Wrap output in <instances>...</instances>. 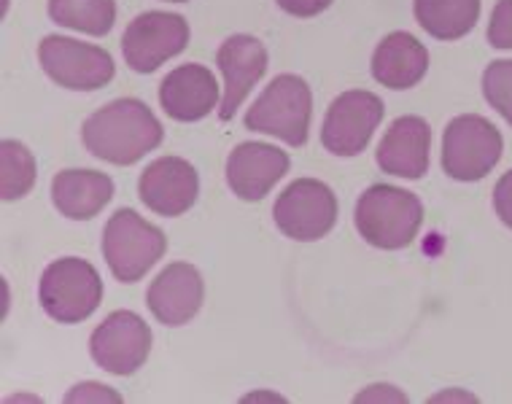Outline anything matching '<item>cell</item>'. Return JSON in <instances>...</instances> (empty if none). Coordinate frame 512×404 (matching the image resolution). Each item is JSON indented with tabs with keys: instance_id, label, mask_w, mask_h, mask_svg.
<instances>
[{
	"instance_id": "obj_1",
	"label": "cell",
	"mask_w": 512,
	"mask_h": 404,
	"mask_svg": "<svg viewBox=\"0 0 512 404\" xmlns=\"http://www.w3.org/2000/svg\"><path fill=\"white\" fill-rule=\"evenodd\" d=\"M162 124L138 97H119L89 116L81 138L92 157L111 165H135L162 143Z\"/></svg>"
},
{
	"instance_id": "obj_2",
	"label": "cell",
	"mask_w": 512,
	"mask_h": 404,
	"mask_svg": "<svg viewBox=\"0 0 512 404\" xmlns=\"http://www.w3.org/2000/svg\"><path fill=\"white\" fill-rule=\"evenodd\" d=\"M356 229L370 246L397 251L410 246L424 221V205L407 189L375 184L356 202Z\"/></svg>"
},
{
	"instance_id": "obj_3",
	"label": "cell",
	"mask_w": 512,
	"mask_h": 404,
	"mask_svg": "<svg viewBox=\"0 0 512 404\" xmlns=\"http://www.w3.org/2000/svg\"><path fill=\"white\" fill-rule=\"evenodd\" d=\"M310 114H313V95H310L308 81L294 73H283V76H275L265 92L256 97L254 106L248 108L246 127L275 135L289 146H305Z\"/></svg>"
},
{
	"instance_id": "obj_4",
	"label": "cell",
	"mask_w": 512,
	"mask_h": 404,
	"mask_svg": "<svg viewBox=\"0 0 512 404\" xmlns=\"http://www.w3.org/2000/svg\"><path fill=\"white\" fill-rule=\"evenodd\" d=\"M168 251L165 232L138 216L133 208H119L103 232V256L116 281L135 283Z\"/></svg>"
},
{
	"instance_id": "obj_5",
	"label": "cell",
	"mask_w": 512,
	"mask_h": 404,
	"mask_svg": "<svg viewBox=\"0 0 512 404\" xmlns=\"http://www.w3.org/2000/svg\"><path fill=\"white\" fill-rule=\"evenodd\" d=\"M38 299L46 316L54 321L81 324L103 302V281L89 262L65 256L46 267L44 278L38 283Z\"/></svg>"
},
{
	"instance_id": "obj_6",
	"label": "cell",
	"mask_w": 512,
	"mask_h": 404,
	"mask_svg": "<svg viewBox=\"0 0 512 404\" xmlns=\"http://www.w3.org/2000/svg\"><path fill=\"white\" fill-rule=\"evenodd\" d=\"M502 132L486 116H456L442 135V170L456 181H480L502 159Z\"/></svg>"
},
{
	"instance_id": "obj_7",
	"label": "cell",
	"mask_w": 512,
	"mask_h": 404,
	"mask_svg": "<svg viewBox=\"0 0 512 404\" xmlns=\"http://www.w3.org/2000/svg\"><path fill=\"white\" fill-rule=\"evenodd\" d=\"M273 216L286 238L313 243L329 235L335 227L337 197L324 181L297 178L275 200Z\"/></svg>"
},
{
	"instance_id": "obj_8",
	"label": "cell",
	"mask_w": 512,
	"mask_h": 404,
	"mask_svg": "<svg viewBox=\"0 0 512 404\" xmlns=\"http://www.w3.org/2000/svg\"><path fill=\"white\" fill-rule=\"evenodd\" d=\"M38 60L54 84L76 92H92L114 79V57L100 46L79 44L73 38L46 36L38 46Z\"/></svg>"
},
{
	"instance_id": "obj_9",
	"label": "cell",
	"mask_w": 512,
	"mask_h": 404,
	"mask_svg": "<svg viewBox=\"0 0 512 404\" xmlns=\"http://www.w3.org/2000/svg\"><path fill=\"white\" fill-rule=\"evenodd\" d=\"M189 44V22L181 14L146 11L124 30V62L135 73H154L170 57L181 54Z\"/></svg>"
},
{
	"instance_id": "obj_10",
	"label": "cell",
	"mask_w": 512,
	"mask_h": 404,
	"mask_svg": "<svg viewBox=\"0 0 512 404\" xmlns=\"http://www.w3.org/2000/svg\"><path fill=\"white\" fill-rule=\"evenodd\" d=\"M383 100L367 89H351L332 100L324 119L321 143L335 157H356L367 149L372 132L383 119Z\"/></svg>"
},
{
	"instance_id": "obj_11",
	"label": "cell",
	"mask_w": 512,
	"mask_h": 404,
	"mask_svg": "<svg viewBox=\"0 0 512 404\" xmlns=\"http://www.w3.org/2000/svg\"><path fill=\"white\" fill-rule=\"evenodd\" d=\"M89 351L111 375H133L151 353V329L133 310H116L92 332Z\"/></svg>"
},
{
	"instance_id": "obj_12",
	"label": "cell",
	"mask_w": 512,
	"mask_h": 404,
	"mask_svg": "<svg viewBox=\"0 0 512 404\" xmlns=\"http://www.w3.org/2000/svg\"><path fill=\"white\" fill-rule=\"evenodd\" d=\"M197 192H200L197 170L181 157L154 159L138 181V194L146 202V208L165 219L189 211L195 205Z\"/></svg>"
},
{
	"instance_id": "obj_13",
	"label": "cell",
	"mask_w": 512,
	"mask_h": 404,
	"mask_svg": "<svg viewBox=\"0 0 512 404\" xmlns=\"http://www.w3.org/2000/svg\"><path fill=\"white\" fill-rule=\"evenodd\" d=\"M221 76H224V97H221V122H230L235 111L243 106L248 92L267 71V49L254 36H232L219 46L216 54Z\"/></svg>"
},
{
	"instance_id": "obj_14",
	"label": "cell",
	"mask_w": 512,
	"mask_h": 404,
	"mask_svg": "<svg viewBox=\"0 0 512 404\" xmlns=\"http://www.w3.org/2000/svg\"><path fill=\"white\" fill-rule=\"evenodd\" d=\"M205 283L203 275L197 273V267L186 262L168 264L162 273L154 278L146 302L159 324L165 326H184L197 316V310L203 308Z\"/></svg>"
},
{
	"instance_id": "obj_15",
	"label": "cell",
	"mask_w": 512,
	"mask_h": 404,
	"mask_svg": "<svg viewBox=\"0 0 512 404\" xmlns=\"http://www.w3.org/2000/svg\"><path fill=\"white\" fill-rule=\"evenodd\" d=\"M289 173V154L270 143H240L227 159V184L240 200L256 202Z\"/></svg>"
},
{
	"instance_id": "obj_16",
	"label": "cell",
	"mask_w": 512,
	"mask_h": 404,
	"mask_svg": "<svg viewBox=\"0 0 512 404\" xmlns=\"http://www.w3.org/2000/svg\"><path fill=\"white\" fill-rule=\"evenodd\" d=\"M432 130L421 116H399L378 146V165L383 173L418 181L429 170Z\"/></svg>"
},
{
	"instance_id": "obj_17",
	"label": "cell",
	"mask_w": 512,
	"mask_h": 404,
	"mask_svg": "<svg viewBox=\"0 0 512 404\" xmlns=\"http://www.w3.org/2000/svg\"><path fill=\"white\" fill-rule=\"evenodd\" d=\"M219 100V84L205 65H181L159 84V103L176 122H200Z\"/></svg>"
},
{
	"instance_id": "obj_18",
	"label": "cell",
	"mask_w": 512,
	"mask_h": 404,
	"mask_svg": "<svg viewBox=\"0 0 512 404\" xmlns=\"http://www.w3.org/2000/svg\"><path fill=\"white\" fill-rule=\"evenodd\" d=\"M429 71L426 46L410 33H389L372 54V76L389 89H410Z\"/></svg>"
},
{
	"instance_id": "obj_19",
	"label": "cell",
	"mask_w": 512,
	"mask_h": 404,
	"mask_svg": "<svg viewBox=\"0 0 512 404\" xmlns=\"http://www.w3.org/2000/svg\"><path fill=\"white\" fill-rule=\"evenodd\" d=\"M114 197V181L98 170H62L52 181L54 208L73 221L98 216Z\"/></svg>"
},
{
	"instance_id": "obj_20",
	"label": "cell",
	"mask_w": 512,
	"mask_h": 404,
	"mask_svg": "<svg viewBox=\"0 0 512 404\" xmlns=\"http://www.w3.org/2000/svg\"><path fill=\"white\" fill-rule=\"evenodd\" d=\"M415 19L437 41H459L477 25L480 0H415Z\"/></svg>"
},
{
	"instance_id": "obj_21",
	"label": "cell",
	"mask_w": 512,
	"mask_h": 404,
	"mask_svg": "<svg viewBox=\"0 0 512 404\" xmlns=\"http://www.w3.org/2000/svg\"><path fill=\"white\" fill-rule=\"evenodd\" d=\"M49 17L87 36H106L116 22L114 0H49Z\"/></svg>"
},
{
	"instance_id": "obj_22",
	"label": "cell",
	"mask_w": 512,
	"mask_h": 404,
	"mask_svg": "<svg viewBox=\"0 0 512 404\" xmlns=\"http://www.w3.org/2000/svg\"><path fill=\"white\" fill-rule=\"evenodd\" d=\"M36 184V157L27 151L25 143H0V194L3 200H22Z\"/></svg>"
},
{
	"instance_id": "obj_23",
	"label": "cell",
	"mask_w": 512,
	"mask_h": 404,
	"mask_svg": "<svg viewBox=\"0 0 512 404\" xmlns=\"http://www.w3.org/2000/svg\"><path fill=\"white\" fill-rule=\"evenodd\" d=\"M483 95L512 127V60L491 62L483 73Z\"/></svg>"
},
{
	"instance_id": "obj_24",
	"label": "cell",
	"mask_w": 512,
	"mask_h": 404,
	"mask_svg": "<svg viewBox=\"0 0 512 404\" xmlns=\"http://www.w3.org/2000/svg\"><path fill=\"white\" fill-rule=\"evenodd\" d=\"M488 41L496 49H512V0H499L491 11Z\"/></svg>"
},
{
	"instance_id": "obj_25",
	"label": "cell",
	"mask_w": 512,
	"mask_h": 404,
	"mask_svg": "<svg viewBox=\"0 0 512 404\" xmlns=\"http://www.w3.org/2000/svg\"><path fill=\"white\" fill-rule=\"evenodd\" d=\"M494 208L496 216L502 219V224L512 229V170L504 173L494 186Z\"/></svg>"
},
{
	"instance_id": "obj_26",
	"label": "cell",
	"mask_w": 512,
	"mask_h": 404,
	"mask_svg": "<svg viewBox=\"0 0 512 404\" xmlns=\"http://www.w3.org/2000/svg\"><path fill=\"white\" fill-rule=\"evenodd\" d=\"M278 6H281L286 14H292V17H316L324 9L332 6V0H278Z\"/></svg>"
},
{
	"instance_id": "obj_27",
	"label": "cell",
	"mask_w": 512,
	"mask_h": 404,
	"mask_svg": "<svg viewBox=\"0 0 512 404\" xmlns=\"http://www.w3.org/2000/svg\"><path fill=\"white\" fill-rule=\"evenodd\" d=\"M87 391H92V399H108V402H119V394L108 391V386H98V383H84V386H76L71 394L65 396L68 402H76V399H89Z\"/></svg>"
},
{
	"instance_id": "obj_28",
	"label": "cell",
	"mask_w": 512,
	"mask_h": 404,
	"mask_svg": "<svg viewBox=\"0 0 512 404\" xmlns=\"http://www.w3.org/2000/svg\"><path fill=\"white\" fill-rule=\"evenodd\" d=\"M170 3H186V0H170Z\"/></svg>"
}]
</instances>
